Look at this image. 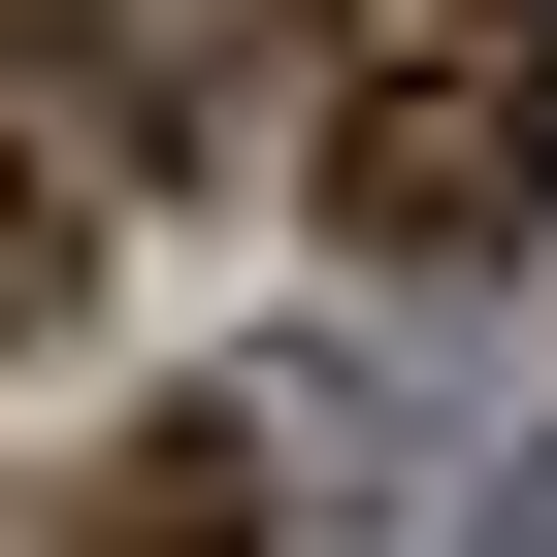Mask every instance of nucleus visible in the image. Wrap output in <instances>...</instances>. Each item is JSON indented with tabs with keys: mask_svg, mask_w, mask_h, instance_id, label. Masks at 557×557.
Segmentation results:
<instances>
[{
	"mask_svg": "<svg viewBox=\"0 0 557 557\" xmlns=\"http://www.w3.org/2000/svg\"><path fill=\"white\" fill-rule=\"evenodd\" d=\"M99 557H262V426H132L99 459Z\"/></svg>",
	"mask_w": 557,
	"mask_h": 557,
	"instance_id": "nucleus-2",
	"label": "nucleus"
},
{
	"mask_svg": "<svg viewBox=\"0 0 557 557\" xmlns=\"http://www.w3.org/2000/svg\"><path fill=\"white\" fill-rule=\"evenodd\" d=\"M34 329H99V197H66L34 132H0V361H34Z\"/></svg>",
	"mask_w": 557,
	"mask_h": 557,
	"instance_id": "nucleus-3",
	"label": "nucleus"
},
{
	"mask_svg": "<svg viewBox=\"0 0 557 557\" xmlns=\"http://www.w3.org/2000/svg\"><path fill=\"white\" fill-rule=\"evenodd\" d=\"M557 197V0H361V99H329V230L394 296H492Z\"/></svg>",
	"mask_w": 557,
	"mask_h": 557,
	"instance_id": "nucleus-1",
	"label": "nucleus"
},
{
	"mask_svg": "<svg viewBox=\"0 0 557 557\" xmlns=\"http://www.w3.org/2000/svg\"><path fill=\"white\" fill-rule=\"evenodd\" d=\"M0 34H99V0H0Z\"/></svg>",
	"mask_w": 557,
	"mask_h": 557,
	"instance_id": "nucleus-4",
	"label": "nucleus"
}]
</instances>
